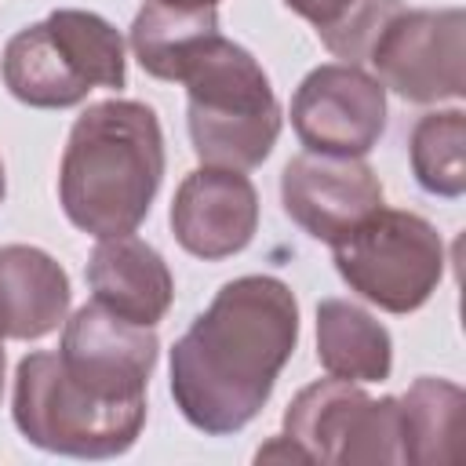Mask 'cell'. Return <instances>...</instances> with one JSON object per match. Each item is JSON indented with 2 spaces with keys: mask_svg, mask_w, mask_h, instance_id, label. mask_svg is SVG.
Returning a JSON list of instances; mask_svg holds the SVG:
<instances>
[{
  "mask_svg": "<svg viewBox=\"0 0 466 466\" xmlns=\"http://www.w3.org/2000/svg\"><path fill=\"white\" fill-rule=\"evenodd\" d=\"M299 342V302L280 277L226 280L171 350V397L208 437L244 430Z\"/></svg>",
  "mask_w": 466,
  "mask_h": 466,
  "instance_id": "6da1fadb",
  "label": "cell"
},
{
  "mask_svg": "<svg viewBox=\"0 0 466 466\" xmlns=\"http://www.w3.org/2000/svg\"><path fill=\"white\" fill-rule=\"evenodd\" d=\"M160 178L164 131L146 102L106 98L73 120L58 167V200L76 229L98 240L135 233Z\"/></svg>",
  "mask_w": 466,
  "mask_h": 466,
  "instance_id": "7a4b0ae2",
  "label": "cell"
},
{
  "mask_svg": "<svg viewBox=\"0 0 466 466\" xmlns=\"http://www.w3.org/2000/svg\"><path fill=\"white\" fill-rule=\"evenodd\" d=\"M193 153L215 167H258L280 135V102L258 58L211 29L178 66Z\"/></svg>",
  "mask_w": 466,
  "mask_h": 466,
  "instance_id": "3957f363",
  "label": "cell"
},
{
  "mask_svg": "<svg viewBox=\"0 0 466 466\" xmlns=\"http://www.w3.org/2000/svg\"><path fill=\"white\" fill-rule=\"evenodd\" d=\"M0 76L33 109H69L95 87H124V40L102 15L58 7L7 40Z\"/></svg>",
  "mask_w": 466,
  "mask_h": 466,
  "instance_id": "277c9868",
  "label": "cell"
},
{
  "mask_svg": "<svg viewBox=\"0 0 466 466\" xmlns=\"http://www.w3.org/2000/svg\"><path fill=\"white\" fill-rule=\"evenodd\" d=\"M11 415L18 433L44 451L113 459L138 441L146 426V400H98L62 371L58 353L40 350L18 360Z\"/></svg>",
  "mask_w": 466,
  "mask_h": 466,
  "instance_id": "5b68a950",
  "label": "cell"
},
{
  "mask_svg": "<svg viewBox=\"0 0 466 466\" xmlns=\"http://www.w3.org/2000/svg\"><path fill=\"white\" fill-rule=\"evenodd\" d=\"M335 269L371 306L411 313L430 302L444 277V240L415 211L379 208L357 229L331 244Z\"/></svg>",
  "mask_w": 466,
  "mask_h": 466,
  "instance_id": "8992f818",
  "label": "cell"
},
{
  "mask_svg": "<svg viewBox=\"0 0 466 466\" xmlns=\"http://www.w3.org/2000/svg\"><path fill=\"white\" fill-rule=\"evenodd\" d=\"M284 437L306 462H400L397 397H368L360 382L317 379L284 411Z\"/></svg>",
  "mask_w": 466,
  "mask_h": 466,
  "instance_id": "52a82bcc",
  "label": "cell"
},
{
  "mask_svg": "<svg viewBox=\"0 0 466 466\" xmlns=\"http://www.w3.org/2000/svg\"><path fill=\"white\" fill-rule=\"evenodd\" d=\"M368 62L379 84L408 102L430 106L466 91V15L462 7L397 11L375 36Z\"/></svg>",
  "mask_w": 466,
  "mask_h": 466,
  "instance_id": "ba28073f",
  "label": "cell"
},
{
  "mask_svg": "<svg viewBox=\"0 0 466 466\" xmlns=\"http://www.w3.org/2000/svg\"><path fill=\"white\" fill-rule=\"evenodd\" d=\"M291 127L309 153L364 157L386 131V87L350 62L317 66L295 87Z\"/></svg>",
  "mask_w": 466,
  "mask_h": 466,
  "instance_id": "9c48e42d",
  "label": "cell"
},
{
  "mask_svg": "<svg viewBox=\"0 0 466 466\" xmlns=\"http://www.w3.org/2000/svg\"><path fill=\"white\" fill-rule=\"evenodd\" d=\"M157 353L160 342L153 328L120 320L98 302H87L62 328L58 364L91 397L127 404V400H146Z\"/></svg>",
  "mask_w": 466,
  "mask_h": 466,
  "instance_id": "30bf717a",
  "label": "cell"
},
{
  "mask_svg": "<svg viewBox=\"0 0 466 466\" xmlns=\"http://www.w3.org/2000/svg\"><path fill=\"white\" fill-rule=\"evenodd\" d=\"M280 200L313 240L335 244L382 208V182L364 157L302 153L280 171Z\"/></svg>",
  "mask_w": 466,
  "mask_h": 466,
  "instance_id": "8fae6325",
  "label": "cell"
},
{
  "mask_svg": "<svg viewBox=\"0 0 466 466\" xmlns=\"http://www.w3.org/2000/svg\"><path fill=\"white\" fill-rule=\"evenodd\" d=\"M255 229L258 193L244 171L204 164L178 182L171 200V233L189 255L204 262L229 258L251 244Z\"/></svg>",
  "mask_w": 466,
  "mask_h": 466,
  "instance_id": "7c38bea8",
  "label": "cell"
},
{
  "mask_svg": "<svg viewBox=\"0 0 466 466\" xmlns=\"http://www.w3.org/2000/svg\"><path fill=\"white\" fill-rule=\"evenodd\" d=\"M87 288L102 309L142 328H157L175 299L164 255L131 233L95 244L87 258Z\"/></svg>",
  "mask_w": 466,
  "mask_h": 466,
  "instance_id": "4fadbf2b",
  "label": "cell"
},
{
  "mask_svg": "<svg viewBox=\"0 0 466 466\" xmlns=\"http://www.w3.org/2000/svg\"><path fill=\"white\" fill-rule=\"evenodd\" d=\"M69 273L33 244L0 248V335L33 342L69 313Z\"/></svg>",
  "mask_w": 466,
  "mask_h": 466,
  "instance_id": "5bb4252c",
  "label": "cell"
},
{
  "mask_svg": "<svg viewBox=\"0 0 466 466\" xmlns=\"http://www.w3.org/2000/svg\"><path fill=\"white\" fill-rule=\"evenodd\" d=\"M317 360L335 379L382 382L393 368V339L357 302L324 299L317 306Z\"/></svg>",
  "mask_w": 466,
  "mask_h": 466,
  "instance_id": "9a60e30c",
  "label": "cell"
},
{
  "mask_svg": "<svg viewBox=\"0 0 466 466\" xmlns=\"http://www.w3.org/2000/svg\"><path fill=\"white\" fill-rule=\"evenodd\" d=\"M400 408V462L433 466L455 462L462 441V408L466 397L455 382L422 375L397 397Z\"/></svg>",
  "mask_w": 466,
  "mask_h": 466,
  "instance_id": "2e32d148",
  "label": "cell"
},
{
  "mask_svg": "<svg viewBox=\"0 0 466 466\" xmlns=\"http://www.w3.org/2000/svg\"><path fill=\"white\" fill-rule=\"evenodd\" d=\"M218 29V15L215 7L204 11H175L164 4L146 0L142 11L131 22V51L138 58V66L157 76V80H175L178 66L186 62V55L211 33Z\"/></svg>",
  "mask_w": 466,
  "mask_h": 466,
  "instance_id": "e0dca14e",
  "label": "cell"
},
{
  "mask_svg": "<svg viewBox=\"0 0 466 466\" xmlns=\"http://www.w3.org/2000/svg\"><path fill=\"white\" fill-rule=\"evenodd\" d=\"M411 171L415 182L433 197H462L466 193V113L433 109L419 116L411 127Z\"/></svg>",
  "mask_w": 466,
  "mask_h": 466,
  "instance_id": "ac0fdd59",
  "label": "cell"
},
{
  "mask_svg": "<svg viewBox=\"0 0 466 466\" xmlns=\"http://www.w3.org/2000/svg\"><path fill=\"white\" fill-rule=\"evenodd\" d=\"M397 11H404V0H353L350 11H346L331 29H320L317 36H320V44H324L335 58L357 66V62L368 58L375 36L386 29V22H390Z\"/></svg>",
  "mask_w": 466,
  "mask_h": 466,
  "instance_id": "d6986e66",
  "label": "cell"
},
{
  "mask_svg": "<svg viewBox=\"0 0 466 466\" xmlns=\"http://www.w3.org/2000/svg\"><path fill=\"white\" fill-rule=\"evenodd\" d=\"M295 15H302L306 22H313L317 25V33L320 29H331L346 11H350V4L353 0H284Z\"/></svg>",
  "mask_w": 466,
  "mask_h": 466,
  "instance_id": "ffe728a7",
  "label": "cell"
},
{
  "mask_svg": "<svg viewBox=\"0 0 466 466\" xmlns=\"http://www.w3.org/2000/svg\"><path fill=\"white\" fill-rule=\"evenodd\" d=\"M153 4H164V7H175V11H204V7H218V0H153Z\"/></svg>",
  "mask_w": 466,
  "mask_h": 466,
  "instance_id": "44dd1931",
  "label": "cell"
},
{
  "mask_svg": "<svg viewBox=\"0 0 466 466\" xmlns=\"http://www.w3.org/2000/svg\"><path fill=\"white\" fill-rule=\"evenodd\" d=\"M4 368H7V357H4V335H0V397H4Z\"/></svg>",
  "mask_w": 466,
  "mask_h": 466,
  "instance_id": "7402d4cb",
  "label": "cell"
},
{
  "mask_svg": "<svg viewBox=\"0 0 466 466\" xmlns=\"http://www.w3.org/2000/svg\"><path fill=\"white\" fill-rule=\"evenodd\" d=\"M4 193H7V178H4V160H0V204H4Z\"/></svg>",
  "mask_w": 466,
  "mask_h": 466,
  "instance_id": "603a6c76",
  "label": "cell"
}]
</instances>
